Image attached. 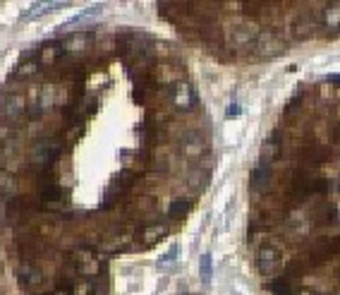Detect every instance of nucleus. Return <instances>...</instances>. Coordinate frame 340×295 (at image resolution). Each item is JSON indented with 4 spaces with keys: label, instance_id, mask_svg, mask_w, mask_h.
Returning a JSON list of instances; mask_svg holds the SVG:
<instances>
[{
    "label": "nucleus",
    "instance_id": "5",
    "mask_svg": "<svg viewBox=\"0 0 340 295\" xmlns=\"http://www.w3.org/2000/svg\"><path fill=\"white\" fill-rule=\"evenodd\" d=\"M271 180H273V168H268V166H256L252 171V190L254 192H263L266 187L271 185Z\"/></svg>",
    "mask_w": 340,
    "mask_h": 295
},
{
    "label": "nucleus",
    "instance_id": "9",
    "mask_svg": "<svg viewBox=\"0 0 340 295\" xmlns=\"http://www.w3.org/2000/svg\"><path fill=\"white\" fill-rule=\"evenodd\" d=\"M177 252H180L177 247H175V250H170L168 254H165V257H161V262H168V259H173V257H177Z\"/></svg>",
    "mask_w": 340,
    "mask_h": 295
},
{
    "label": "nucleus",
    "instance_id": "8",
    "mask_svg": "<svg viewBox=\"0 0 340 295\" xmlns=\"http://www.w3.org/2000/svg\"><path fill=\"white\" fill-rule=\"evenodd\" d=\"M235 115H240V106H237V103H230V106H228V118H235Z\"/></svg>",
    "mask_w": 340,
    "mask_h": 295
},
{
    "label": "nucleus",
    "instance_id": "3",
    "mask_svg": "<svg viewBox=\"0 0 340 295\" xmlns=\"http://www.w3.org/2000/svg\"><path fill=\"white\" fill-rule=\"evenodd\" d=\"M256 266H259V271L266 273V276H271L280 269V252L271 247V245H263L259 247L256 252Z\"/></svg>",
    "mask_w": 340,
    "mask_h": 295
},
{
    "label": "nucleus",
    "instance_id": "6",
    "mask_svg": "<svg viewBox=\"0 0 340 295\" xmlns=\"http://www.w3.org/2000/svg\"><path fill=\"white\" fill-rule=\"evenodd\" d=\"M189 209H192V199L189 197H177L170 202V207H168V219L175 221V219H182L189 214Z\"/></svg>",
    "mask_w": 340,
    "mask_h": 295
},
{
    "label": "nucleus",
    "instance_id": "4",
    "mask_svg": "<svg viewBox=\"0 0 340 295\" xmlns=\"http://www.w3.org/2000/svg\"><path fill=\"white\" fill-rule=\"evenodd\" d=\"M165 233H168V226H163V223H151V226H146L137 238H139V245H142V247H154L156 242L165 238Z\"/></svg>",
    "mask_w": 340,
    "mask_h": 295
},
{
    "label": "nucleus",
    "instance_id": "1",
    "mask_svg": "<svg viewBox=\"0 0 340 295\" xmlns=\"http://www.w3.org/2000/svg\"><path fill=\"white\" fill-rule=\"evenodd\" d=\"M163 89L177 110H189L197 106V91L187 79H177V82H173V84H168Z\"/></svg>",
    "mask_w": 340,
    "mask_h": 295
},
{
    "label": "nucleus",
    "instance_id": "2",
    "mask_svg": "<svg viewBox=\"0 0 340 295\" xmlns=\"http://www.w3.org/2000/svg\"><path fill=\"white\" fill-rule=\"evenodd\" d=\"M280 152H283V137H280V132L275 130L271 132L266 139H263L261 144V159H259V166H273V161L280 156Z\"/></svg>",
    "mask_w": 340,
    "mask_h": 295
},
{
    "label": "nucleus",
    "instance_id": "7",
    "mask_svg": "<svg viewBox=\"0 0 340 295\" xmlns=\"http://www.w3.org/2000/svg\"><path fill=\"white\" fill-rule=\"evenodd\" d=\"M201 278H204V281H209L211 278V257L209 254L201 257Z\"/></svg>",
    "mask_w": 340,
    "mask_h": 295
}]
</instances>
